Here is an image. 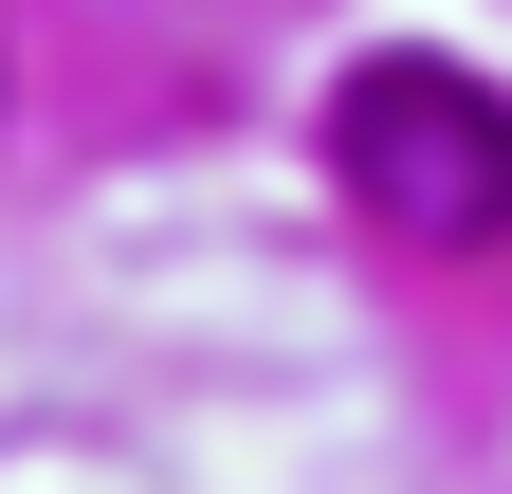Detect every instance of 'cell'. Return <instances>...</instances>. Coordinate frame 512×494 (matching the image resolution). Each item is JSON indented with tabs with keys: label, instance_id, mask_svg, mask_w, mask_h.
Masks as SVG:
<instances>
[{
	"label": "cell",
	"instance_id": "6da1fadb",
	"mask_svg": "<svg viewBox=\"0 0 512 494\" xmlns=\"http://www.w3.org/2000/svg\"><path fill=\"white\" fill-rule=\"evenodd\" d=\"M330 183L403 257H476V238H512V92L458 55H366L330 92Z\"/></svg>",
	"mask_w": 512,
	"mask_h": 494
}]
</instances>
